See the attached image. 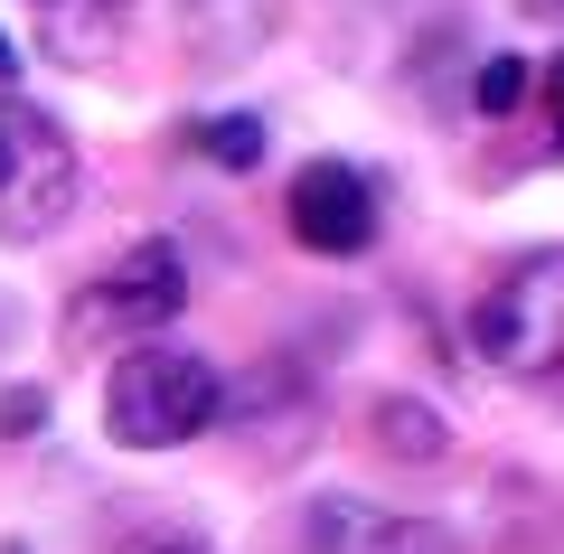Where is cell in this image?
Masks as SVG:
<instances>
[{"label":"cell","instance_id":"6da1fadb","mask_svg":"<svg viewBox=\"0 0 564 554\" xmlns=\"http://www.w3.org/2000/svg\"><path fill=\"white\" fill-rule=\"evenodd\" d=\"M207 423H226V377L198 348L141 338L132 357H113V377H104V433H113L122 452H180Z\"/></svg>","mask_w":564,"mask_h":554},{"label":"cell","instance_id":"7a4b0ae2","mask_svg":"<svg viewBox=\"0 0 564 554\" xmlns=\"http://www.w3.org/2000/svg\"><path fill=\"white\" fill-rule=\"evenodd\" d=\"M76 198H85V160L66 141V122L20 95H0V245L57 236L76 217Z\"/></svg>","mask_w":564,"mask_h":554},{"label":"cell","instance_id":"3957f363","mask_svg":"<svg viewBox=\"0 0 564 554\" xmlns=\"http://www.w3.org/2000/svg\"><path fill=\"white\" fill-rule=\"evenodd\" d=\"M470 348L499 377H555L564 367V254H518L470 311Z\"/></svg>","mask_w":564,"mask_h":554},{"label":"cell","instance_id":"277c9868","mask_svg":"<svg viewBox=\"0 0 564 554\" xmlns=\"http://www.w3.org/2000/svg\"><path fill=\"white\" fill-rule=\"evenodd\" d=\"M180 311H188V263H180V245H170V236H141L132 254H122L113 273L76 301V338H85V348H95V338H161Z\"/></svg>","mask_w":564,"mask_h":554},{"label":"cell","instance_id":"5b68a950","mask_svg":"<svg viewBox=\"0 0 564 554\" xmlns=\"http://www.w3.org/2000/svg\"><path fill=\"white\" fill-rule=\"evenodd\" d=\"M282 226H292V245L302 254H367L377 245V178L358 170V160H311L292 188H282Z\"/></svg>","mask_w":564,"mask_h":554},{"label":"cell","instance_id":"8992f818","mask_svg":"<svg viewBox=\"0 0 564 554\" xmlns=\"http://www.w3.org/2000/svg\"><path fill=\"white\" fill-rule=\"evenodd\" d=\"M29 20H39V57H57V66H76V76H95V66H113L132 0H29Z\"/></svg>","mask_w":564,"mask_h":554},{"label":"cell","instance_id":"52a82bcc","mask_svg":"<svg viewBox=\"0 0 564 554\" xmlns=\"http://www.w3.org/2000/svg\"><path fill=\"white\" fill-rule=\"evenodd\" d=\"M188 141H198L217 170H254V160H263V122L254 113H217V122H198Z\"/></svg>","mask_w":564,"mask_h":554},{"label":"cell","instance_id":"ba28073f","mask_svg":"<svg viewBox=\"0 0 564 554\" xmlns=\"http://www.w3.org/2000/svg\"><path fill=\"white\" fill-rule=\"evenodd\" d=\"M377 433H386V452H404V460H443V423L423 414V404H377Z\"/></svg>","mask_w":564,"mask_h":554},{"label":"cell","instance_id":"9c48e42d","mask_svg":"<svg viewBox=\"0 0 564 554\" xmlns=\"http://www.w3.org/2000/svg\"><path fill=\"white\" fill-rule=\"evenodd\" d=\"M518 95H527V66H518V57H489L480 76H470V104H480L489 122H499V113H518Z\"/></svg>","mask_w":564,"mask_h":554},{"label":"cell","instance_id":"30bf717a","mask_svg":"<svg viewBox=\"0 0 564 554\" xmlns=\"http://www.w3.org/2000/svg\"><path fill=\"white\" fill-rule=\"evenodd\" d=\"M0 423H10V433H20V423H47V395H10V404H0Z\"/></svg>","mask_w":564,"mask_h":554},{"label":"cell","instance_id":"8fae6325","mask_svg":"<svg viewBox=\"0 0 564 554\" xmlns=\"http://www.w3.org/2000/svg\"><path fill=\"white\" fill-rule=\"evenodd\" d=\"M545 104H555V141H564V57L545 66Z\"/></svg>","mask_w":564,"mask_h":554},{"label":"cell","instance_id":"7c38bea8","mask_svg":"<svg viewBox=\"0 0 564 554\" xmlns=\"http://www.w3.org/2000/svg\"><path fill=\"white\" fill-rule=\"evenodd\" d=\"M132 554H198V545H180V535H161V545H132Z\"/></svg>","mask_w":564,"mask_h":554},{"label":"cell","instance_id":"4fadbf2b","mask_svg":"<svg viewBox=\"0 0 564 554\" xmlns=\"http://www.w3.org/2000/svg\"><path fill=\"white\" fill-rule=\"evenodd\" d=\"M10 66H20V47H10V39H0V76H10Z\"/></svg>","mask_w":564,"mask_h":554},{"label":"cell","instance_id":"5bb4252c","mask_svg":"<svg viewBox=\"0 0 564 554\" xmlns=\"http://www.w3.org/2000/svg\"><path fill=\"white\" fill-rule=\"evenodd\" d=\"M527 10H564V0H527Z\"/></svg>","mask_w":564,"mask_h":554}]
</instances>
